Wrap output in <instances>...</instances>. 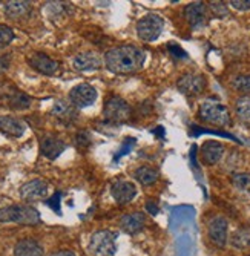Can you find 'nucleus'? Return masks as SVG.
<instances>
[{
	"mask_svg": "<svg viewBox=\"0 0 250 256\" xmlns=\"http://www.w3.org/2000/svg\"><path fill=\"white\" fill-rule=\"evenodd\" d=\"M104 66L114 74H134L143 69L146 62V52L134 44H122L109 50L104 54Z\"/></svg>",
	"mask_w": 250,
	"mask_h": 256,
	"instance_id": "nucleus-1",
	"label": "nucleus"
},
{
	"mask_svg": "<svg viewBox=\"0 0 250 256\" xmlns=\"http://www.w3.org/2000/svg\"><path fill=\"white\" fill-rule=\"evenodd\" d=\"M0 222H14L22 226H36L40 222V214L37 208L28 204H12L0 208Z\"/></svg>",
	"mask_w": 250,
	"mask_h": 256,
	"instance_id": "nucleus-2",
	"label": "nucleus"
},
{
	"mask_svg": "<svg viewBox=\"0 0 250 256\" xmlns=\"http://www.w3.org/2000/svg\"><path fill=\"white\" fill-rule=\"evenodd\" d=\"M198 117L204 123H209L214 126H227L230 123V112L227 109V106L212 98H208L201 103Z\"/></svg>",
	"mask_w": 250,
	"mask_h": 256,
	"instance_id": "nucleus-3",
	"label": "nucleus"
},
{
	"mask_svg": "<svg viewBox=\"0 0 250 256\" xmlns=\"http://www.w3.org/2000/svg\"><path fill=\"white\" fill-rule=\"evenodd\" d=\"M117 235L110 230H98L89 240V253L92 256H114L117 252Z\"/></svg>",
	"mask_w": 250,
	"mask_h": 256,
	"instance_id": "nucleus-4",
	"label": "nucleus"
},
{
	"mask_svg": "<svg viewBox=\"0 0 250 256\" xmlns=\"http://www.w3.org/2000/svg\"><path fill=\"white\" fill-rule=\"evenodd\" d=\"M103 117L108 123L122 124V123L128 122V118L130 117V108L126 103V100H123L122 97L114 96L104 102Z\"/></svg>",
	"mask_w": 250,
	"mask_h": 256,
	"instance_id": "nucleus-5",
	"label": "nucleus"
},
{
	"mask_svg": "<svg viewBox=\"0 0 250 256\" xmlns=\"http://www.w3.org/2000/svg\"><path fill=\"white\" fill-rule=\"evenodd\" d=\"M164 28V20L158 16V14H148L143 18H140L137 22V36L140 40L143 42H155L158 37H160L162 31Z\"/></svg>",
	"mask_w": 250,
	"mask_h": 256,
	"instance_id": "nucleus-6",
	"label": "nucleus"
},
{
	"mask_svg": "<svg viewBox=\"0 0 250 256\" xmlns=\"http://www.w3.org/2000/svg\"><path fill=\"white\" fill-rule=\"evenodd\" d=\"M97 100V89L89 83H80L70 90V102L77 109L92 106Z\"/></svg>",
	"mask_w": 250,
	"mask_h": 256,
	"instance_id": "nucleus-7",
	"label": "nucleus"
},
{
	"mask_svg": "<svg viewBox=\"0 0 250 256\" xmlns=\"http://www.w3.org/2000/svg\"><path fill=\"white\" fill-rule=\"evenodd\" d=\"M176 88L181 94H184L188 97H195V96H200L204 90V88H206V78L201 74L188 72L180 77Z\"/></svg>",
	"mask_w": 250,
	"mask_h": 256,
	"instance_id": "nucleus-8",
	"label": "nucleus"
},
{
	"mask_svg": "<svg viewBox=\"0 0 250 256\" xmlns=\"http://www.w3.org/2000/svg\"><path fill=\"white\" fill-rule=\"evenodd\" d=\"M50 184L44 180H31L20 188V196L26 202L40 201L48 196Z\"/></svg>",
	"mask_w": 250,
	"mask_h": 256,
	"instance_id": "nucleus-9",
	"label": "nucleus"
},
{
	"mask_svg": "<svg viewBox=\"0 0 250 256\" xmlns=\"http://www.w3.org/2000/svg\"><path fill=\"white\" fill-rule=\"evenodd\" d=\"M26 60L34 71L43 76H56L58 72V68H60L58 62L43 52H32L31 56H28Z\"/></svg>",
	"mask_w": 250,
	"mask_h": 256,
	"instance_id": "nucleus-10",
	"label": "nucleus"
},
{
	"mask_svg": "<svg viewBox=\"0 0 250 256\" xmlns=\"http://www.w3.org/2000/svg\"><path fill=\"white\" fill-rule=\"evenodd\" d=\"M66 149L63 140L54 134H44L40 138V154L48 160H57Z\"/></svg>",
	"mask_w": 250,
	"mask_h": 256,
	"instance_id": "nucleus-11",
	"label": "nucleus"
},
{
	"mask_svg": "<svg viewBox=\"0 0 250 256\" xmlns=\"http://www.w3.org/2000/svg\"><path fill=\"white\" fill-rule=\"evenodd\" d=\"M184 17L188 23L190 25L192 30H201L206 25V18H208V5L202 2H192L186 5L184 8Z\"/></svg>",
	"mask_w": 250,
	"mask_h": 256,
	"instance_id": "nucleus-12",
	"label": "nucleus"
},
{
	"mask_svg": "<svg viewBox=\"0 0 250 256\" xmlns=\"http://www.w3.org/2000/svg\"><path fill=\"white\" fill-rule=\"evenodd\" d=\"M72 66H74L76 71H78V72L98 71V69L103 66V58L97 52L88 51V52L77 54L72 58Z\"/></svg>",
	"mask_w": 250,
	"mask_h": 256,
	"instance_id": "nucleus-13",
	"label": "nucleus"
},
{
	"mask_svg": "<svg viewBox=\"0 0 250 256\" xmlns=\"http://www.w3.org/2000/svg\"><path fill=\"white\" fill-rule=\"evenodd\" d=\"M110 194L114 200L123 206V204L130 202L135 198V195H137V186L132 181L118 180L110 186Z\"/></svg>",
	"mask_w": 250,
	"mask_h": 256,
	"instance_id": "nucleus-14",
	"label": "nucleus"
},
{
	"mask_svg": "<svg viewBox=\"0 0 250 256\" xmlns=\"http://www.w3.org/2000/svg\"><path fill=\"white\" fill-rule=\"evenodd\" d=\"M227 220L224 216H214L209 221L208 226V234L210 241L216 246V247H224L227 242Z\"/></svg>",
	"mask_w": 250,
	"mask_h": 256,
	"instance_id": "nucleus-15",
	"label": "nucleus"
},
{
	"mask_svg": "<svg viewBox=\"0 0 250 256\" xmlns=\"http://www.w3.org/2000/svg\"><path fill=\"white\" fill-rule=\"evenodd\" d=\"M51 115L63 124H71L77 118V108L71 102L57 100L51 108Z\"/></svg>",
	"mask_w": 250,
	"mask_h": 256,
	"instance_id": "nucleus-16",
	"label": "nucleus"
},
{
	"mask_svg": "<svg viewBox=\"0 0 250 256\" xmlns=\"http://www.w3.org/2000/svg\"><path fill=\"white\" fill-rule=\"evenodd\" d=\"M26 130V124L11 115H0V132L11 138H20Z\"/></svg>",
	"mask_w": 250,
	"mask_h": 256,
	"instance_id": "nucleus-17",
	"label": "nucleus"
},
{
	"mask_svg": "<svg viewBox=\"0 0 250 256\" xmlns=\"http://www.w3.org/2000/svg\"><path fill=\"white\" fill-rule=\"evenodd\" d=\"M224 155V146L220 142H215V140H209V142L202 143L201 146V158L202 161L209 166H214L216 162L221 161Z\"/></svg>",
	"mask_w": 250,
	"mask_h": 256,
	"instance_id": "nucleus-18",
	"label": "nucleus"
},
{
	"mask_svg": "<svg viewBox=\"0 0 250 256\" xmlns=\"http://www.w3.org/2000/svg\"><path fill=\"white\" fill-rule=\"evenodd\" d=\"M4 10L8 18L20 20V18H26L31 14L32 6L30 2H25V0H11V2L5 4Z\"/></svg>",
	"mask_w": 250,
	"mask_h": 256,
	"instance_id": "nucleus-19",
	"label": "nucleus"
},
{
	"mask_svg": "<svg viewBox=\"0 0 250 256\" xmlns=\"http://www.w3.org/2000/svg\"><path fill=\"white\" fill-rule=\"evenodd\" d=\"M144 222H146V220H144L143 212H132V214H126L124 216H122L120 227L126 232V234L135 235L143 230Z\"/></svg>",
	"mask_w": 250,
	"mask_h": 256,
	"instance_id": "nucleus-20",
	"label": "nucleus"
},
{
	"mask_svg": "<svg viewBox=\"0 0 250 256\" xmlns=\"http://www.w3.org/2000/svg\"><path fill=\"white\" fill-rule=\"evenodd\" d=\"M42 254H43V247L40 246L38 241L32 238L20 240L14 246V256H42Z\"/></svg>",
	"mask_w": 250,
	"mask_h": 256,
	"instance_id": "nucleus-21",
	"label": "nucleus"
},
{
	"mask_svg": "<svg viewBox=\"0 0 250 256\" xmlns=\"http://www.w3.org/2000/svg\"><path fill=\"white\" fill-rule=\"evenodd\" d=\"M5 102L12 110H26L32 104V98L28 94H25V92H22L16 88H12V90L8 94Z\"/></svg>",
	"mask_w": 250,
	"mask_h": 256,
	"instance_id": "nucleus-22",
	"label": "nucleus"
},
{
	"mask_svg": "<svg viewBox=\"0 0 250 256\" xmlns=\"http://www.w3.org/2000/svg\"><path fill=\"white\" fill-rule=\"evenodd\" d=\"M134 178L137 180L140 184H143V186H150V184H154L158 180V172L154 168L142 166L138 169H135Z\"/></svg>",
	"mask_w": 250,
	"mask_h": 256,
	"instance_id": "nucleus-23",
	"label": "nucleus"
},
{
	"mask_svg": "<svg viewBox=\"0 0 250 256\" xmlns=\"http://www.w3.org/2000/svg\"><path fill=\"white\" fill-rule=\"evenodd\" d=\"M235 110L242 123H250V96L240 97L235 103Z\"/></svg>",
	"mask_w": 250,
	"mask_h": 256,
	"instance_id": "nucleus-24",
	"label": "nucleus"
},
{
	"mask_svg": "<svg viewBox=\"0 0 250 256\" xmlns=\"http://www.w3.org/2000/svg\"><path fill=\"white\" fill-rule=\"evenodd\" d=\"M232 86H234L235 90L241 92V94H244V96L250 94V74L235 77L232 80Z\"/></svg>",
	"mask_w": 250,
	"mask_h": 256,
	"instance_id": "nucleus-25",
	"label": "nucleus"
},
{
	"mask_svg": "<svg viewBox=\"0 0 250 256\" xmlns=\"http://www.w3.org/2000/svg\"><path fill=\"white\" fill-rule=\"evenodd\" d=\"M232 184L240 190H250V174H235Z\"/></svg>",
	"mask_w": 250,
	"mask_h": 256,
	"instance_id": "nucleus-26",
	"label": "nucleus"
},
{
	"mask_svg": "<svg viewBox=\"0 0 250 256\" xmlns=\"http://www.w3.org/2000/svg\"><path fill=\"white\" fill-rule=\"evenodd\" d=\"M14 37H16L14 31L10 26L0 23V48H6L8 44H11Z\"/></svg>",
	"mask_w": 250,
	"mask_h": 256,
	"instance_id": "nucleus-27",
	"label": "nucleus"
},
{
	"mask_svg": "<svg viewBox=\"0 0 250 256\" xmlns=\"http://www.w3.org/2000/svg\"><path fill=\"white\" fill-rule=\"evenodd\" d=\"M209 10L218 18L229 17V8H227V5L224 2H210L209 4Z\"/></svg>",
	"mask_w": 250,
	"mask_h": 256,
	"instance_id": "nucleus-28",
	"label": "nucleus"
},
{
	"mask_svg": "<svg viewBox=\"0 0 250 256\" xmlns=\"http://www.w3.org/2000/svg\"><path fill=\"white\" fill-rule=\"evenodd\" d=\"M76 142H77V146H78V148L84 149V148H88V146L90 144V136H89V134H88V132L82 130V132H78V134H77Z\"/></svg>",
	"mask_w": 250,
	"mask_h": 256,
	"instance_id": "nucleus-29",
	"label": "nucleus"
},
{
	"mask_svg": "<svg viewBox=\"0 0 250 256\" xmlns=\"http://www.w3.org/2000/svg\"><path fill=\"white\" fill-rule=\"evenodd\" d=\"M229 5L236 11H248L250 10V0H230Z\"/></svg>",
	"mask_w": 250,
	"mask_h": 256,
	"instance_id": "nucleus-30",
	"label": "nucleus"
},
{
	"mask_svg": "<svg viewBox=\"0 0 250 256\" xmlns=\"http://www.w3.org/2000/svg\"><path fill=\"white\" fill-rule=\"evenodd\" d=\"M11 64V57L10 56H0V74L6 72Z\"/></svg>",
	"mask_w": 250,
	"mask_h": 256,
	"instance_id": "nucleus-31",
	"label": "nucleus"
},
{
	"mask_svg": "<svg viewBox=\"0 0 250 256\" xmlns=\"http://www.w3.org/2000/svg\"><path fill=\"white\" fill-rule=\"evenodd\" d=\"M50 256H76V253L71 252V250H58V252H54Z\"/></svg>",
	"mask_w": 250,
	"mask_h": 256,
	"instance_id": "nucleus-32",
	"label": "nucleus"
},
{
	"mask_svg": "<svg viewBox=\"0 0 250 256\" xmlns=\"http://www.w3.org/2000/svg\"><path fill=\"white\" fill-rule=\"evenodd\" d=\"M146 208H148V212H149L150 215H156V214H158V207H156L152 201H149V202L146 204Z\"/></svg>",
	"mask_w": 250,
	"mask_h": 256,
	"instance_id": "nucleus-33",
	"label": "nucleus"
},
{
	"mask_svg": "<svg viewBox=\"0 0 250 256\" xmlns=\"http://www.w3.org/2000/svg\"><path fill=\"white\" fill-rule=\"evenodd\" d=\"M248 256H250V254H248Z\"/></svg>",
	"mask_w": 250,
	"mask_h": 256,
	"instance_id": "nucleus-34",
	"label": "nucleus"
}]
</instances>
